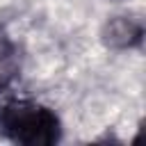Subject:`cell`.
<instances>
[{
    "instance_id": "1",
    "label": "cell",
    "mask_w": 146,
    "mask_h": 146,
    "mask_svg": "<svg viewBox=\"0 0 146 146\" xmlns=\"http://www.w3.org/2000/svg\"><path fill=\"white\" fill-rule=\"evenodd\" d=\"M0 130L16 144L50 146L59 141L62 125L57 114L34 100H14L0 112Z\"/></svg>"
},
{
    "instance_id": "2",
    "label": "cell",
    "mask_w": 146,
    "mask_h": 146,
    "mask_svg": "<svg viewBox=\"0 0 146 146\" xmlns=\"http://www.w3.org/2000/svg\"><path fill=\"white\" fill-rule=\"evenodd\" d=\"M103 43L112 50L137 48L144 39V25L132 16H114L103 25Z\"/></svg>"
},
{
    "instance_id": "3",
    "label": "cell",
    "mask_w": 146,
    "mask_h": 146,
    "mask_svg": "<svg viewBox=\"0 0 146 146\" xmlns=\"http://www.w3.org/2000/svg\"><path fill=\"white\" fill-rule=\"evenodd\" d=\"M18 71H21V62H18L16 46L5 34V30H0V91H5L16 80Z\"/></svg>"
}]
</instances>
